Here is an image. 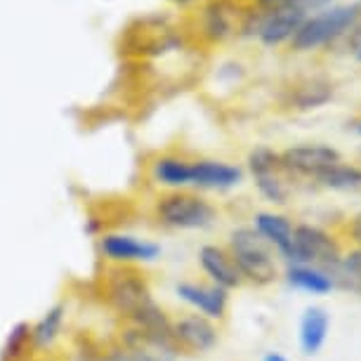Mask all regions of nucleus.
<instances>
[{
	"label": "nucleus",
	"mask_w": 361,
	"mask_h": 361,
	"mask_svg": "<svg viewBox=\"0 0 361 361\" xmlns=\"http://www.w3.org/2000/svg\"><path fill=\"white\" fill-rule=\"evenodd\" d=\"M229 253L236 262L243 281L269 286L279 279L274 250L253 227H238L229 236Z\"/></svg>",
	"instance_id": "nucleus-1"
},
{
	"label": "nucleus",
	"mask_w": 361,
	"mask_h": 361,
	"mask_svg": "<svg viewBox=\"0 0 361 361\" xmlns=\"http://www.w3.org/2000/svg\"><path fill=\"white\" fill-rule=\"evenodd\" d=\"M154 215L163 227L182 229V231L206 229L217 220V210L213 203L199 194L182 192V189L163 194L156 201Z\"/></svg>",
	"instance_id": "nucleus-2"
},
{
	"label": "nucleus",
	"mask_w": 361,
	"mask_h": 361,
	"mask_svg": "<svg viewBox=\"0 0 361 361\" xmlns=\"http://www.w3.org/2000/svg\"><path fill=\"white\" fill-rule=\"evenodd\" d=\"M361 17V3L352 5H340V8H331L319 12L314 17H307L300 29L293 36V47L300 52L314 50L319 45H326L338 36H343L345 31H350Z\"/></svg>",
	"instance_id": "nucleus-3"
},
{
	"label": "nucleus",
	"mask_w": 361,
	"mask_h": 361,
	"mask_svg": "<svg viewBox=\"0 0 361 361\" xmlns=\"http://www.w3.org/2000/svg\"><path fill=\"white\" fill-rule=\"evenodd\" d=\"M340 246L329 231L314 224H298L293 231V262L331 271L340 262Z\"/></svg>",
	"instance_id": "nucleus-4"
},
{
	"label": "nucleus",
	"mask_w": 361,
	"mask_h": 361,
	"mask_svg": "<svg viewBox=\"0 0 361 361\" xmlns=\"http://www.w3.org/2000/svg\"><path fill=\"white\" fill-rule=\"evenodd\" d=\"M99 255L116 267H133V264H149L161 260V243L149 238L126 234V231H106L97 241Z\"/></svg>",
	"instance_id": "nucleus-5"
},
{
	"label": "nucleus",
	"mask_w": 361,
	"mask_h": 361,
	"mask_svg": "<svg viewBox=\"0 0 361 361\" xmlns=\"http://www.w3.org/2000/svg\"><path fill=\"white\" fill-rule=\"evenodd\" d=\"M173 343L177 350L203 354L220 343V331L213 319L194 312V314H185L173 322Z\"/></svg>",
	"instance_id": "nucleus-6"
},
{
	"label": "nucleus",
	"mask_w": 361,
	"mask_h": 361,
	"mask_svg": "<svg viewBox=\"0 0 361 361\" xmlns=\"http://www.w3.org/2000/svg\"><path fill=\"white\" fill-rule=\"evenodd\" d=\"M177 298L189 305L196 314H203L213 322H222L227 317L229 307V290L220 288L215 283H196V281H180L175 286Z\"/></svg>",
	"instance_id": "nucleus-7"
},
{
	"label": "nucleus",
	"mask_w": 361,
	"mask_h": 361,
	"mask_svg": "<svg viewBox=\"0 0 361 361\" xmlns=\"http://www.w3.org/2000/svg\"><path fill=\"white\" fill-rule=\"evenodd\" d=\"M281 156V168L295 175H307V177H319L340 163V154L333 147L326 145H302V147H290L286 149Z\"/></svg>",
	"instance_id": "nucleus-8"
},
{
	"label": "nucleus",
	"mask_w": 361,
	"mask_h": 361,
	"mask_svg": "<svg viewBox=\"0 0 361 361\" xmlns=\"http://www.w3.org/2000/svg\"><path fill=\"white\" fill-rule=\"evenodd\" d=\"M305 22H307V12L300 10L290 0H283L276 10H271L269 15L262 19L260 29H257V36H260L262 43L279 45V43H283V40L295 36V31Z\"/></svg>",
	"instance_id": "nucleus-9"
},
{
	"label": "nucleus",
	"mask_w": 361,
	"mask_h": 361,
	"mask_svg": "<svg viewBox=\"0 0 361 361\" xmlns=\"http://www.w3.org/2000/svg\"><path fill=\"white\" fill-rule=\"evenodd\" d=\"M199 264L203 274L210 279V283L220 286L224 290H234L243 283V276L238 271L236 262L231 260V253L227 248L215 246V243H206L199 250Z\"/></svg>",
	"instance_id": "nucleus-10"
},
{
	"label": "nucleus",
	"mask_w": 361,
	"mask_h": 361,
	"mask_svg": "<svg viewBox=\"0 0 361 361\" xmlns=\"http://www.w3.org/2000/svg\"><path fill=\"white\" fill-rule=\"evenodd\" d=\"M243 180V170L224 161L201 159L192 161V187L210 189V192H224V189L238 187Z\"/></svg>",
	"instance_id": "nucleus-11"
},
{
	"label": "nucleus",
	"mask_w": 361,
	"mask_h": 361,
	"mask_svg": "<svg viewBox=\"0 0 361 361\" xmlns=\"http://www.w3.org/2000/svg\"><path fill=\"white\" fill-rule=\"evenodd\" d=\"M253 229L269 243L271 250H276L283 260L293 262V231H295V224L288 217L262 210V213L253 215Z\"/></svg>",
	"instance_id": "nucleus-12"
},
{
	"label": "nucleus",
	"mask_w": 361,
	"mask_h": 361,
	"mask_svg": "<svg viewBox=\"0 0 361 361\" xmlns=\"http://www.w3.org/2000/svg\"><path fill=\"white\" fill-rule=\"evenodd\" d=\"M329 331H331L329 310L322 307V305H310V307H305L302 317H300V326H298V340H300L302 354L314 357V354L322 352V347L326 345V338H329Z\"/></svg>",
	"instance_id": "nucleus-13"
},
{
	"label": "nucleus",
	"mask_w": 361,
	"mask_h": 361,
	"mask_svg": "<svg viewBox=\"0 0 361 361\" xmlns=\"http://www.w3.org/2000/svg\"><path fill=\"white\" fill-rule=\"evenodd\" d=\"M286 283L295 290L312 293V295H326L336 288L329 271L312 267V264H290L286 269Z\"/></svg>",
	"instance_id": "nucleus-14"
},
{
	"label": "nucleus",
	"mask_w": 361,
	"mask_h": 361,
	"mask_svg": "<svg viewBox=\"0 0 361 361\" xmlns=\"http://www.w3.org/2000/svg\"><path fill=\"white\" fill-rule=\"evenodd\" d=\"M66 322V305L57 302L52 307H47L43 312V317L36 324H31V340H33V350H50L57 343V338L62 336Z\"/></svg>",
	"instance_id": "nucleus-15"
},
{
	"label": "nucleus",
	"mask_w": 361,
	"mask_h": 361,
	"mask_svg": "<svg viewBox=\"0 0 361 361\" xmlns=\"http://www.w3.org/2000/svg\"><path fill=\"white\" fill-rule=\"evenodd\" d=\"M152 177L156 185L168 189H182L192 185V161L180 159V156H161L154 161Z\"/></svg>",
	"instance_id": "nucleus-16"
},
{
	"label": "nucleus",
	"mask_w": 361,
	"mask_h": 361,
	"mask_svg": "<svg viewBox=\"0 0 361 361\" xmlns=\"http://www.w3.org/2000/svg\"><path fill=\"white\" fill-rule=\"evenodd\" d=\"M177 352L166 350V347H154L147 343H140L135 338L123 336V345L109 350L102 361H175Z\"/></svg>",
	"instance_id": "nucleus-17"
},
{
	"label": "nucleus",
	"mask_w": 361,
	"mask_h": 361,
	"mask_svg": "<svg viewBox=\"0 0 361 361\" xmlns=\"http://www.w3.org/2000/svg\"><path fill=\"white\" fill-rule=\"evenodd\" d=\"M29 350H33L31 340V324L17 322L5 336V343L0 347V361H26Z\"/></svg>",
	"instance_id": "nucleus-18"
},
{
	"label": "nucleus",
	"mask_w": 361,
	"mask_h": 361,
	"mask_svg": "<svg viewBox=\"0 0 361 361\" xmlns=\"http://www.w3.org/2000/svg\"><path fill=\"white\" fill-rule=\"evenodd\" d=\"M317 180L324 187L336 189V192H361V168L347 166L343 161L322 173Z\"/></svg>",
	"instance_id": "nucleus-19"
},
{
	"label": "nucleus",
	"mask_w": 361,
	"mask_h": 361,
	"mask_svg": "<svg viewBox=\"0 0 361 361\" xmlns=\"http://www.w3.org/2000/svg\"><path fill=\"white\" fill-rule=\"evenodd\" d=\"M333 94V87L329 80H307L305 85H300L295 94H293V102H295L298 109H317L326 104Z\"/></svg>",
	"instance_id": "nucleus-20"
},
{
	"label": "nucleus",
	"mask_w": 361,
	"mask_h": 361,
	"mask_svg": "<svg viewBox=\"0 0 361 361\" xmlns=\"http://www.w3.org/2000/svg\"><path fill=\"white\" fill-rule=\"evenodd\" d=\"M248 168H250V173H253V177L276 173V170H281V156L271 152L269 147H255L253 152L248 154Z\"/></svg>",
	"instance_id": "nucleus-21"
},
{
	"label": "nucleus",
	"mask_w": 361,
	"mask_h": 361,
	"mask_svg": "<svg viewBox=\"0 0 361 361\" xmlns=\"http://www.w3.org/2000/svg\"><path fill=\"white\" fill-rule=\"evenodd\" d=\"M255 185H257V192H260L269 203L281 206V203H286V199H288V187H286L283 180L279 177V170L276 173L255 177Z\"/></svg>",
	"instance_id": "nucleus-22"
},
{
	"label": "nucleus",
	"mask_w": 361,
	"mask_h": 361,
	"mask_svg": "<svg viewBox=\"0 0 361 361\" xmlns=\"http://www.w3.org/2000/svg\"><path fill=\"white\" fill-rule=\"evenodd\" d=\"M281 3H283V0H281ZM290 3H295L300 10H305V12H307V15H310V12L326 8V5H329L331 0H290Z\"/></svg>",
	"instance_id": "nucleus-23"
},
{
	"label": "nucleus",
	"mask_w": 361,
	"mask_h": 361,
	"mask_svg": "<svg viewBox=\"0 0 361 361\" xmlns=\"http://www.w3.org/2000/svg\"><path fill=\"white\" fill-rule=\"evenodd\" d=\"M350 47H352V52H354V57L359 59L361 62V24L354 29V33H352V40H350Z\"/></svg>",
	"instance_id": "nucleus-24"
},
{
	"label": "nucleus",
	"mask_w": 361,
	"mask_h": 361,
	"mask_svg": "<svg viewBox=\"0 0 361 361\" xmlns=\"http://www.w3.org/2000/svg\"><path fill=\"white\" fill-rule=\"evenodd\" d=\"M262 361H290V359H286L283 354H279V352H267L262 357Z\"/></svg>",
	"instance_id": "nucleus-25"
},
{
	"label": "nucleus",
	"mask_w": 361,
	"mask_h": 361,
	"mask_svg": "<svg viewBox=\"0 0 361 361\" xmlns=\"http://www.w3.org/2000/svg\"><path fill=\"white\" fill-rule=\"evenodd\" d=\"M262 5H271V3H281V0H260Z\"/></svg>",
	"instance_id": "nucleus-26"
},
{
	"label": "nucleus",
	"mask_w": 361,
	"mask_h": 361,
	"mask_svg": "<svg viewBox=\"0 0 361 361\" xmlns=\"http://www.w3.org/2000/svg\"><path fill=\"white\" fill-rule=\"evenodd\" d=\"M357 133H359V135H361V123H359V126H357Z\"/></svg>",
	"instance_id": "nucleus-27"
},
{
	"label": "nucleus",
	"mask_w": 361,
	"mask_h": 361,
	"mask_svg": "<svg viewBox=\"0 0 361 361\" xmlns=\"http://www.w3.org/2000/svg\"><path fill=\"white\" fill-rule=\"evenodd\" d=\"M177 3H189V0H177Z\"/></svg>",
	"instance_id": "nucleus-28"
}]
</instances>
